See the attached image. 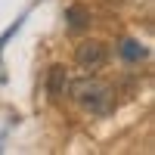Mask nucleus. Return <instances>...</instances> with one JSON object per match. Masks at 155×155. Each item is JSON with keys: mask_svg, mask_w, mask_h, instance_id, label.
Wrapping results in <instances>:
<instances>
[{"mask_svg": "<svg viewBox=\"0 0 155 155\" xmlns=\"http://www.w3.org/2000/svg\"><path fill=\"white\" fill-rule=\"evenodd\" d=\"M71 99L90 115H112V109H115V90L99 78L71 81Z\"/></svg>", "mask_w": 155, "mask_h": 155, "instance_id": "obj_1", "label": "nucleus"}, {"mask_svg": "<svg viewBox=\"0 0 155 155\" xmlns=\"http://www.w3.org/2000/svg\"><path fill=\"white\" fill-rule=\"evenodd\" d=\"M106 56H109V50H106V44L102 41H84V44H78V50H74V62L81 68H99L102 62H106Z\"/></svg>", "mask_w": 155, "mask_h": 155, "instance_id": "obj_2", "label": "nucleus"}, {"mask_svg": "<svg viewBox=\"0 0 155 155\" xmlns=\"http://www.w3.org/2000/svg\"><path fill=\"white\" fill-rule=\"evenodd\" d=\"M65 87H68L65 65H53L47 71V93H50V99H62L65 96Z\"/></svg>", "mask_w": 155, "mask_h": 155, "instance_id": "obj_3", "label": "nucleus"}, {"mask_svg": "<svg viewBox=\"0 0 155 155\" xmlns=\"http://www.w3.org/2000/svg\"><path fill=\"white\" fill-rule=\"evenodd\" d=\"M118 53H121V59H124V62H143V59L149 56V50H146L143 44H140V41H134V37H127V41H121Z\"/></svg>", "mask_w": 155, "mask_h": 155, "instance_id": "obj_4", "label": "nucleus"}, {"mask_svg": "<svg viewBox=\"0 0 155 155\" xmlns=\"http://www.w3.org/2000/svg\"><path fill=\"white\" fill-rule=\"evenodd\" d=\"M65 22H68V28H71V31H84L87 25H90V12H87L84 6H68Z\"/></svg>", "mask_w": 155, "mask_h": 155, "instance_id": "obj_5", "label": "nucleus"}]
</instances>
